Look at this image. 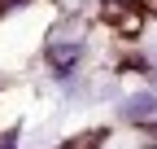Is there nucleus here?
Returning <instances> with one entry per match:
<instances>
[{
  "mask_svg": "<svg viewBox=\"0 0 157 149\" xmlns=\"http://www.w3.org/2000/svg\"><path fill=\"white\" fill-rule=\"evenodd\" d=\"M157 110V97H135L131 105H127V119H148Z\"/></svg>",
  "mask_w": 157,
  "mask_h": 149,
  "instance_id": "f257e3e1",
  "label": "nucleus"
},
{
  "mask_svg": "<svg viewBox=\"0 0 157 149\" xmlns=\"http://www.w3.org/2000/svg\"><path fill=\"white\" fill-rule=\"evenodd\" d=\"M52 57H57V66H74V57H78V48H57Z\"/></svg>",
  "mask_w": 157,
  "mask_h": 149,
  "instance_id": "f03ea898",
  "label": "nucleus"
}]
</instances>
